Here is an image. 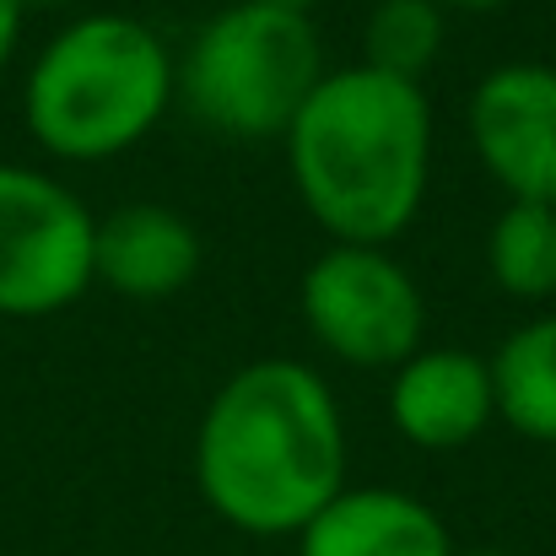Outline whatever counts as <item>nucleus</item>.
Instances as JSON below:
<instances>
[{
    "label": "nucleus",
    "instance_id": "nucleus-1",
    "mask_svg": "<svg viewBox=\"0 0 556 556\" xmlns=\"http://www.w3.org/2000/svg\"><path fill=\"white\" fill-rule=\"evenodd\" d=\"M194 486L238 535H298L346 492V416L325 372L292 357L232 372L200 410Z\"/></svg>",
    "mask_w": 556,
    "mask_h": 556
},
{
    "label": "nucleus",
    "instance_id": "nucleus-2",
    "mask_svg": "<svg viewBox=\"0 0 556 556\" xmlns=\"http://www.w3.org/2000/svg\"><path fill=\"white\" fill-rule=\"evenodd\" d=\"M432 103L421 81L372 65L325 71L287 125V174L330 243H394L427 205Z\"/></svg>",
    "mask_w": 556,
    "mask_h": 556
},
{
    "label": "nucleus",
    "instance_id": "nucleus-3",
    "mask_svg": "<svg viewBox=\"0 0 556 556\" xmlns=\"http://www.w3.org/2000/svg\"><path fill=\"white\" fill-rule=\"evenodd\" d=\"M179 103L174 49L125 11H81L54 27L22 76V125L54 163H114Z\"/></svg>",
    "mask_w": 556,
    "mask_h": 556
},
{
    "label": "nucleus",
    "instance_id": "nucleus-4",
    "mask_svg": "<svg viewBox=\"0 0 556 556\" xmlns=\"http://www.w3.org/2000/svg\"><path fill=\"white\" fill-rule=\"evenodd\" d=\"M325 71L314 16L254 0L222 5L174 54L179 103L222 141H281Z\"/></svg>",
    "mask_w": 556,
    "mask_h": 556
},
{
    "label": "nucleus",
    "instance_id": "nucleus-5",
    "mask_svg": "<svg viewBox=\"0 0 556 556\" xmlns=\"http://www.w3.org/2000/svg\"><path fill=\"white\" fill-rule=\"evenodd\" d=\"M319 352L363 372H394L427 346V298L383 243H330L298 287Z\"/></svg>",
    "mask_w": 556,
    "mask_h": 556
},
{
    "label": "nucleus",
    "instance_id": "nucleus-6",
    "mask_svg": "<svg viewBox=\"0 0 556 556\" xmlns=\"http://www.w3.org/2000/svg\"><path fill=\"white\" fill-rule=\"evenodd\" d=\"M92 205L49 168L0 157V319H54L92 281Z\"/></svg>",
    "mask_w": 556,
    "mask_h": 556
},
{
    "label": "nucleus",
    "instance_id": "nucleus-7",
    "mask_svg": "<svg viewBox=\"0 0 556 556\" xmlns=\"http://www.w3.org/2000/svg\"><path fill=\"white\" fill-rule=\"evenodd\" d=\"M470 152L508 200L556 205V65H492L465 109Z\"/></svg>",
    "mask_w": 556,
    "mask_h": 556
},
{
    "label": "nucleus",
    "instance_id": "nucleus-8",
    "mask_svg": "<svg viewBox=\"0 0 556 556\" xmlns=\"http://www.w3.org/2000/svg\"><path fill=\"white\" fill-rule=\"evenodd\" d=\"M497 421L492 363L459 346H421L389 372V427L421 454H454Z\"/></svg>",
    "mask_w": 556,
    "mask_h": 556
},
{
    "label": "nucleus",
    "instance_id": "nucleus-9",
    "mask_svg": "<svg viewBox=\"0 0 556 556\" xmlns=\"http://www.w3.org/2000/svg\"><path fill=\"white\" fill-rule=\"evenodd\" d=\"M200 260H205V243H200L194 222L163 200H130V205H114L109 216H98L92 281L119 298L163 303L200 276Z\"/></svg>",
    "mask_w": 556,
    "mask_h": 556
},
{
    "label": "nucleus",
    "instance_id": "nucleus-10",
    "mask_svg": "<svg viewBox=\"0 0 556 556\" xmlns=\"http://www.w3.org/2000/svg\"><path fill=\"white\" fill-rule=\"evenodd\" d=\"M298 556H454V541L421 497L346 486L298 530Z\"/></svg>",
    "mask_w": 556,
    "mask_h": 556
},
{
    "label": "nucleus",
    "instance_id": "nucleus-11",
    "mask_svg": "<svg viewBox=\"0 0 556 556\" xmlns=\"http://www.w3.org/2000/svg\"><path fill=\"white\" fill-rule=\"evenodd\" d=\"M497 421H508L530 443L556 448V308L519 325L492 357Z\"/></svg>",
    "mask_w": 556,
    "mask_h": 556
},
{
    "label": "nucleus",
    "instance_id": "nucleus-12",
    "mask_svg": "<svg viewBox=\"0 0 556 556\" xmlns=\"http://www.w3.org/2000/svg\"><path fill=\"white\" fill-rule=\"evenodd\" d=\"M486 276L497 292L519 303L556 298V205L541 200H503L486 227Z\"/></svg>",
    "mask_w": 556,
    "mask_h": 556
},
{
    "label": "nucleus",
    "instance_id": "nucleus-13",
    "mask_svg": "<svg viewBox=\"0 0 556 556\" xmlns=\"http://www.w3.org/2000/svg\"><path fill=\"white\" fill-rule=\"evenodd\" d=\"M448 43V11L438 0H372L363 22V65L421 81Z\"/></svg>",
    "mask_w": 556,
    "mask_h": 556
},
{
    "label": "nucleus",
    "instance_id": "nucleus-14",
    "mask_svg": "<svg viewBox=\"0 0 556 556\" xmlns=\"http://www.w3.org/2000/svg\"><path fill=\"white\" fill-rule=\"evenodd\" d=\"M22 27H27L22 0H0V76L11 71V60H16V49H22Z\"/></svg>",
    "mask_w": 556,
    "mask_h": 556
},
{
    "label": "nucleus",
    "instance_id": "nucleus-15",
    "mask_svg": "<svg viewBox=\"0 0 556 556\" xmlns=\"http://www.w3.org/2000/svg\"><path fill=\"white\" fill-rule=\"evenodd\" d=\"M443 11H465V16H492V11H503V5H514V0H438Z\"/></svg>",
    "mask_w": 556,
    "mask_h": 556
},
{
    "label": "nucleus",
    "instance_id": "nucleus-16",
    "mask_svg": "<svg viewBox=\"0 0 556 556\" xmlns=\"http://www.w3.org/2000/svg\"><path fill=\"white\" fill-rule=\"evenodd\" d=\"M65 5H76V0H22L27 16H33V11H65Z\"/></svg>",
    "mask_w": 556,
    "mask_h": 556
},
{
    "label": "nucleus",
    "instance_id": "nucleus-17",
    "mask_svg": "<svg viewBox=\"0 0 556 556\" xmlns=\"http://www.w3.org/2000/svg\"><path fill=\"white\" fill-rule=\"evenodd\" d=\"M254 5H281V11H314V0H254Z\"/></svg>",
    "mask_w": 556,
    "mask_h": 556
},
{
    "label": "nucleus",
    "instance_id": "nucleus-18",
    "mask_svg": "<svg viewBox=\"0 0 556 556\" xmlns=\"http://www.w3.org/2000/svg\"><path fill=\"white\" fill-rule=\"evenodd\" d=\"M454 556H514V552H492V546H481V552H454Z\"/></svg>",
    "mask_w": 556,
    "mask_h": 556
}]
</instances>
